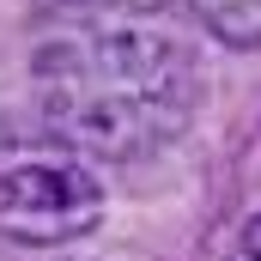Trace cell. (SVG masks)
I'll return each mask as SVG.
<instances>
[{"instance_id": "6da1fadb", "label": "cell", "mask_w": 261, "mask_h": 261, "mask_svg": "<svg viewBox=\"0 0 261 261\" xmlns=\"http://www.w3.org/2000/svg\"><path fill=\"white\" fill-rule=\"evenodd\" d=\"M37 110L91 158H152L195 116L200 67L176 0H43Z\"/></svg>"}, {"instance_id": "7a4b0ae2", "label": "cell", "mask_w": 261, "mask_h": 261, "mask_svg": "<svg viewBox=\"0 0 261 261\" xmlns=\"http://www.w3.org/2000/svg\"><path fill=\"white\" fill-rule=\"evenodd\" d=\"M103 189L73 158H12L0 164V231L18 243H73L97 225Z\"/></svg>"}, {"instance_id": "3957f363", "label": "cell", "mask_w": 261, "mask_h": 261, "mask_svg": "<svg viewBox=\"0 0 261 261\" xmlns=\"http://www.w3.org/2000/svg\"><path fill=\"white\" fill-rule=\"evenodd\" d=\"M195 18L231 49H261V0H189Z\"/></svg>"}, {"instance_id": "277c9868", "label": "cell", "mask_w": 261, "mask_h": 261, "mask_svg": "<svg viewBox=\"0 0 261 261\" xmlns=\"http://www.w3.org/2000/svg\"><path fill=\"white\" fill-rule=\"evenodd\" d=\"M243 249H249V261H261V219H249V231H243Z\"/></svg>"}]
</instances>
